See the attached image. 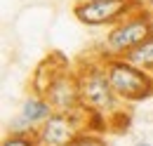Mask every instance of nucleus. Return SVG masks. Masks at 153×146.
Wrapping results in <instances>:
<instances>
[{
	"instance_id": "f03ea898",
	"label": "nucleus",
	"mask_w": 153,
	"mask_h": 146,
	"mask_svg": "<svg viewBox=\"0 0 153 146\" xmlns=\"http://www.w3.org/2000/svg\"><path fill=\"white\" fill-rule=\"evenodd\" d=\"M149 38H153V10L141 7L106 31V38H104L97 57H101V59L125 57L132 50H137L141 42H146Z\"/></svg>"
},
{
	"instance_id": "7ed1b4c3",
	"label": "nucleus",
	"mask_w": 153,
	"mask_h": 146,
	"mask_svg": "<svg viewBox=\"0 0 153 146\" xmlns=\"http://www.w3.org/2000/svg\"><path fill=\"white\" fill-rule=\"evenodd\" d=\"M104 64L120 104H139L153 97V73L144 71L125 57H108Z\"/></svg>"
},
{
	"instance_id": "423d86ee",
	"label": "nucleus",
	"mask_w": 153,
	"mask_h": 146,
	"mask_svg": "<svg viewBox=\"0 0 153 146\" xmlns=\"http://www.w3.org/2000/svg\"><path fill=\"white\" fill-rule=\"evenodd\" d=\"M47 101L52 104V109L59 113H76L82 111L80 104V90H78V75L76 66H68L54 78V83L50 85V90L45 92Z\"/></svg>"
},
{
	"instance_id": "0eeeda50",
	"label": "nucleus",
	"mask_w": 153,
	"mask_h": 146,
	"mask_svg": "<svg viewBox=\"0 0 153 146\" xmlns=\"http://www.w3.org/2000/svg\"><path fill=\"white\" fill-rule=\"evenodd\" d=\"M68 66H71L68 59L61 54V52H50V54L36 66V71L31 75V92L45 97V92L50 90V85L54 83V78H57L64 69H68Z\"/></svg>"
},
{
	"instance_id": "f8f14e48",
	"label": "nucleus",
	"mask_w": 153,
	"mask_h": 146,
	"mask_svg": "<svg viewBox=\"0 0 153 146\" xmlns=\"http://www.w3.org/2000/svg\"><path fill=\"white\" fill-rule=\"evenodd\" d=\"M134 146H153V144H151V142H137Z\"/></svg>"
},
{
	"instance_id": "20e7f679",
	"label": "nucleus",
	"mask_w": 153,
	"mask_h": 146,
	"mask_svg": "<svg viewBox=\"0 0 153 146\" xmlns=\"http://www.w3.org/2000/svg\"><path fill=\"white\" fill-rule=\"evenodd\" d=\"M141 0H76L71 12L78 24L87 28H111L132 12L141 10Z\"/></svg>"
},
{
	"instance_id": "f257e3e1",
	"label": "nucleus",
	"mask_w": 153,
	"mask_h": 146,
	"mask_svg": "<svg viewBox=\"0 0 153 146\" xmlns=\"http://www.w3.org/2000/svg\"><path fill=\"white\" fill-rule=\"evenodd\" d=\"M76 75L78 90H80V104L85 113H101L111 118L123 106L113 92V85L106 73V64L101 57L80 59L76 64Z\"/></svg>"
},
{
	"instance_id": "9b49d317",
	"label": "nucleus",
	"mask_w": 153,
	"mask_h": 146,
	"mask_svg": "<svg viewBox=\"0 0 153 146\" xmlns=\"http://www.w3.org/2000/svg\"><path fill=\"white\" fill-rule=\"evenodd\" d=\"M7 132H10V134H36V130L31 127V125L21 118L19 113H17V115L7 123Z\"/></svg>"
},
{
	"instance_id": "39448f33",
	"label": "nucleus",
	"mask_w": 153,
	"mask_h": 146,
	"mask_svg": "<svg viewBox=\"0 0 153 146\" xmlns=\"http://www.w3.org/2000/svg\"><path fill=\"white\" fill-rule=\"evenodd\" d=\"M85 120H87L85 111H76V113L54 111L36 130V139L40 146H76L78 137L85 132Z\"/></svg>"
},
{
	"instance_id": "6e6552de",
	"label": "nucleus",
	"mask_w": 153,
	"mask_h": 146,
	"mask_svg": "<svg viewBox=\"0 0 153 146\" xmlns=\"http://www.w3.org/2000/svg\"><path fill=\"white\" fill-rule=\"evenodd\" d=\"M52 113H54V109L47 101V97L36 94V92H28V97H24V101H21V106H19V115L33 130H38Z\"/></svg>"
},
{
	"instance_id": "9d476101",
	"label": "nucleus",
	"mask_w": 153,
	"mask_h": 146,
	"mask_svg": "<svg viewBox=\"0 0 153 146\" xmlns=\"http://www.w3.org/2000/svg\"><path fill=\"white\" fill-rule=\"evenodd\" d=\"M0 146H40V144L36 139V134H10L7 132Z\"/></svg>"
},
{
	"instance_id": "1a4fd4ad",
	"label": "nucleus",
	"mask_w": 153,
	"mask_h": 146,
	"mask_svg": "<svg viewBox=\"0 0 153 146\" xmlns=\"http://www.w3.org/2000/svg\"><path fill=\"white\" fill-rule=\"evenodd\" d=\"M125 59H130L132 64L141 66L144 71L153 73V38H149L146 42H141L137 50H132L130 54H125Z\"/></svg>"
}]
</instances>
